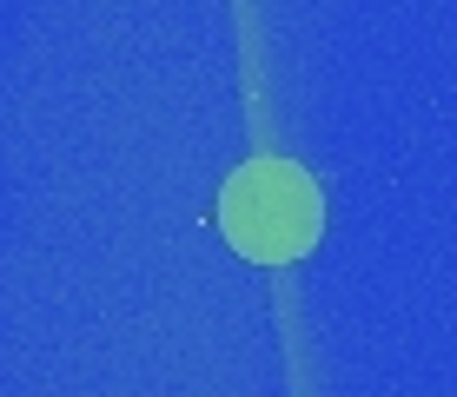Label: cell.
<instances>
[{
    "mask_svg": "<svg viewBox=\"0 0 457 397\" xmlns=\"http://www.w3.org/2000/svg\"><path fill=\"white\" fill-rule=\"evenodd\" d=\"M319 226H325V199L298 159H245L219 193V232L252 265H286L298 252H312Z\"/></svg>",
    "mask_w": 457,
    "mask_h": 397,
    "instance_id": "6da1fadb",
    "label": "cell"
}]
</instances>
